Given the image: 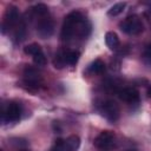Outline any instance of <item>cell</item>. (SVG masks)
<instances>
[{"label":"cell","mask_w":151,"mask_h":151,"mask_svg":"<svg viewBox=\"0 0 151 151\" xmlns=\"http://www.w3.org/2000/svg\"><path fill=\"white\" fill-rule=\"evenodd\" d=\"M51 151H70V149H68L65 139H57L54 145L52 146Z\"/></svg>","instance_id":"obj_17"},{"label":"cell","mask_w":151,"mask_h":151,"mask_svg":"<svg viewBox=\"0 0 151 151\" xmlns=\"http://www.w3.org/2000/svg\"><path fill=\"white\" fill-rule=\"evenodd\" d=\"M125 6H126L125 2H117V4H114V5L107 11V14H109L110 17H117V15H119L120 13H123Z\"/></svg>","instance_id":"obj_15"},{"label":"cell","mask_w":151,"mask_h":151,"mask_svg":"<svg viewBox=\"0 0 151 151\" xmlns=\"http://www.w3.org/2000/svg\"><path fill=\"white\" fill-rule=\"evenodd\" d=\"M66 57H67V65H76L79 60L80 53H79V51H76V50H72V51L67 50Z\"/></svg>","instance_id":"obj_16"},{"label":"cell","mask_w":151,"mask_h":151,"mask_svg":"<svg viewBox=\"0 0 151 151\" xmlns=\"http://www.w3.org/2000/svg\"><path fill=\"white\" fill-rule=\"evenodd\" d=\"M120 100L127 104H137L139 101V92L134 87H123L117 91Z\"/></svg>","instance_id":"obj_8"},{"label":"cell","mask_w":151,"mask_h":151,"mask_svg":"<svg viewBox=\"0 0 151 151\" xmlns=\"http://www.w3.org/2000/svg\"><path fill=\"white\" fill-rule=\"evenodd\" d=\"M116 143V136L112 131H101L93 140V145L99 151H111Z\"/></svg>","instance_id":"obj_3"},{"label":"cell","mask_w":151,"mask_h":151,"mask_svg":"<svg viewBox=\"0 0 151 151\" xmlns=\"http://www.w3.org/2000/svg\"><path fill=\"white\" fill-rule=\"evenodd\" d=\"M105 42H106L109 48L116 50L119 46V38L114 32H107L105 34Z\"/></svg>","instance_id":"obj_10"},{"label":"cell","mask_w":151,"mask_h":151,"mask_svg":"<svg viewBox=\"0 0 151 151\" xmlns=\"http://www.w3.org/2000/svg\"><path fill=\"white\" fill-rule=\"evenodd\" d=\"M88 71L92 74H100L105 71V64L100 60V59H96L90 66H88Z\"/></svg>","instance_id":"obj_11"},{"label":"cell","mask_w":151,"mask_h":151,"mask_svg":"<svg viewBox=\"0 0 151 151\" xmlns=\"http://www.w3.org/2000/svg\"><path fill=\"white\" fill-rule=\"evenodd\" d=\"M150 12H151V4H150Z\"/></svg>","instance_id":"obj_23"},{"label":"cell","mask_w":151,"mask_h":151,"mask_svg":"<svg viewBox=\"0 0 151 151\" xmlns=\"http://www.w3.org/2000/svg\"><path fill=\"white\" fill-rule=\"evenodd\" d=\"M119 28L126 34L137 35V34L143 32L144 25L137 15H130L119 22Z\"/></svg>","instance_id":"obj_2"},{"label":"cell","mask_w":151,"mask_h":151,"mask_svg":"<svg viewBox=\"0 0 151 151\" xmlns=\"http://www.w3.org/2000/svg\"><path fill=\"white\" fill-rule=\"evenodd\" d=\"M66 53H67V50H63V51H59L54 59H53V65L55 68H63L64 66L67 65V57H66Z\"/></svg>","instance_id":"obj_9"},{"label":"cell","mask_w":151,"mask_h":151,"mask_svg":"<svg viewBox=\"0 0 151 151\" xmlns=\"http://www.w3.org/2000/svg\"><path fill=\"white\" fill-rule=\"evenodd\" d=\"M24 52H25L26 54H29V55L33 57V55H35V54H38V53H41V52H42V48L40 47L39 44L32 42V44H29V45H27V46L24 47Z\"/></svg>","instance_id":"obj_14"},{"label":"cell","mask_w":151,"mask_h":151,"mask_svg":"<svg viewBox=\"0 0 151 151\" xmlns=\"http://www.w3.org/2000/svg\"><path fill=\"white\" fill-rule=\"evenodd\" d=\"M54 24L48 18H42L37 25V33L41 39H47L53 34Z\"/></svg>","instance_id":"obj_7"},{"label":"cell","mask_w":151,"mask_h":151,"mask_svg":"<svg viewBox=\"0 0 151 151\" xmlns=\"http://www.w3.org/2000/svg\"><path fill=\"white\" fill-rule=\"evenodd\" d=\"M99 112L104 118L110 122H116L119 118V107L112 100H105L99 106Z\"/></svg>","instance_id":"obj_5"},{"label":"cell","mask_w":151,"mask_h":151,"mask_svg":"<svg viewBox=\"0 0 151 151\" xmlns=\"http://www.w3.org/2000/svg\"><path fill=\"white\" fill-rule=\"evenodd\" d=\"M127 151H136V150H127Z\"/></svg>","instance_id":"obj_22"},{"label":"cell","mask_w":151,"mask_h":151,"mask_svg":"<svg viewBox=\"0 0 151 151\" xmlns=\"http://www.w3.org/2000/svg\"><path fill=\"white\" fill-rule=\"evenodd\" d=\"M32 58H33L34 64H35V65H38V66H45V65H46V63H47V60H46V57H45L44 52L38 53V54L33 55Z\"/></svg>","instance_id":"obj_18"},{"label":"cell","mask_w":151,"mask_h":151,"mask_svg":"<svg viewBox=\"0 0 151 151\" xmlns=\"http://www.w3.org/2000/svg\"><path fill=\"white\" fill-rule=\"evenodd\" d=\"M143 60H144V63H145L146 65L151 66V45H149V46L145 48V51H144V53H143Z\"/></svg>","instance_id":"obj_19"},{"label":"cell","mask_w":151,"mask_h":151,"mask_svg":"<svg viewBox=\"0 0 151 151\" xmlns=\"http://www.w3.org/2000/svg\"><path fill=\"white\" fill-rule=\"evenodd\" d=\"M32 12L38 15V17H41V18H45L47 14H48V7L45 5V4H38L35 6H33L32 8Z\"/></svg>","instance_id":"obj_13"},{"label":"cell","mask_w":151,"mask_h":151,"mask_svg":"<svg viewBox=\"0 0 151 151\" xmlns=\"http://www.w3.org/2000/svg\"><path fill=\"white\" fill-rule=\"evenodd\" d=\"M20 151H29V150H20Z\"/></svg>","instance_id":"obj_21"},{"label":"cell","mask_w":151,"mask_h":151,"mask_svg":"<svg viewBox=\"0 0 151 151\" xmlns=\"http://www.w3.org/2000/svg\"><path fill=\"white\" fill-rule=\"evenodd\" d=\"M21 116V107L18 103H9L2 113V120L4 122H18Z\"/></svg>","instance_id":"obj_6"},{"label":"cell","mask_w":151,"mask_h":151,"mask_svg":"<svg viewBox=\"0 0 151 151\" xmlns=\"http://www.w3.org/2000/svg\"><path fill=\"white\" fill-rule=\"evenodd\" d=\"M66 140V144L70 149V151H77L80 146V138L78 136H70L68 138L65 139Z\"/></svg>","instance_id":"obj_12"},{"label":"cell","mask_w":151,"mask_h":151,"mask_svg":"<svg viewBox=\"0 0 151 151\" xmlns=\"http://www.w3.org/2000/svg\"><path fill=\"white\" fill-rule=\"evenodd\" d=\"M146 94H147V97H149V98H151V85H149V86H147Z\"/></svg>","instance_id":"obj_20"},{"label":"cell","mask_w":151,"mask_h":151,"mask_svg":"<svg viewBox=\"0 0 151 151\" xmlns=\"http://www.w3.org/2000/svg\"><path fill=\"white\" fill-rule=\"evenodd\" d=\"M19 21V12L15 6H9L4 15L2 25H1V32L5 34L7 31H9L14 25H17Z\"/></svg>","instance_id":"obj_4"},{"label":"cell","mask_w":151,"mask_h":151,"mask_svg":"<svg viewBox=\"0 0 151 151\" xmlns=\"http://www.w3.org/2000/svg\"><path fill=\"white\" fill-rule=\"evenodd\" d=\"M88 27H90V22L84 19L81 13L79 11H73L65 17L61 26L60 37L64 41H68L77 31L81 38H86L88 33Z\"/></svg>","instance_id":"obj_1"}]
</instances>
